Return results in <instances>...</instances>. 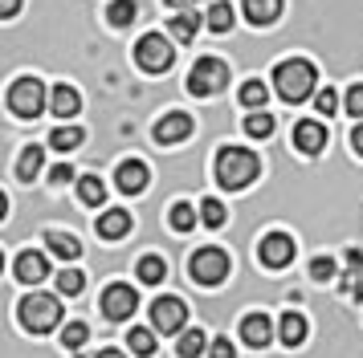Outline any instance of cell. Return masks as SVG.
Segmentation results:
<instances>
[{
    "instance_id": "obj_4",
    "label": "cell",
    "mask_w": 363,
    "mask_h": 358,
    "mask_svg": "<svg viewBox=\"0 0 363 358\" xmlns=\"http://www.w3.org/2000/svg\"><path fill=\"white\" fill-rule=\"evenodd\" d=\"M225 86H229V65L220 57H200L192 65V74H188V94H196V98H213Z\"/></svg>"
},
{
    "instance_id": "obj_39",
    "label": "cell",
    "mask_w": 363,
    "mask_h": 358,
    "mask_svg": "<svg viewBox=\"0 0 363 358\" xmlns=\"http://www.w3.org/2000/svg\"><path fill=\"white\" fill-rule=\"evenodd\" d=\"M347 110L355 114V118H363V86H351L347 90Z\"/></svg>"
},
{
    "instance_id": "obj_21",
    "label": "cell",
    "mask_w": 363,
    "mask_h": 358,
    "mask_svg": "<svg viewBox=\"0 0 363 358\" xmlns=\"http://www.w3.org/2000/svg\"><path fill=\"white\" fill-rule=\"evenodd\" d=\"M200 25H208V21H200L192 8H184V13L172 16V37H176V41H196V29H200Z\"/></svg>"
},
{
    "instance_id": "obj_17",
    "label": "cell",
    "mask_w": 363,
    "mask_h": 358,
    "mask_svg": "<svg viewBox=\"0 0 363 358\" xmlns=\"http://www.w3.org/2000/svg\"><path fill=\"white\" fill-rule=\"evenodd\" d=\"M131 232V216L123 208H111V212H102L99 216V236L102 241H123Z\"/></svg>"
},
{
    "instance_id": "obj_1",
    "label": "cell",
    "mask_w": 363,
    "mask_h": 358,
    "mask_svg": "<svg viewBox=\"0 0 363 358\" xmlns=\"http://www.w3.org/2000/svg\"><path fill=\"white\" fill-rule=\"evenodd\" d=\"M257 175H262V159L253 151H245V146H220V155H216V183L220 187L241 192Z\"/></svg>"
},
{
    "instance_id": "obj_16",
    "label": "cell",
    "mask_w": 363,
    "mask_h": 358,
    "mask_svg": "<svg viewBox=\"0 0 363 358\" xmlns=\"http://www.w3.org/2000/svg\"><path fill=\"white\" fill-rule=\"evenodd\" d=\"M50 110L66 122V118H74V114L82 110V98H78V90L74 86H53L50 90Z\"/></svg>"
},
{
    "instance_id": "obj_5",
    "label": "cell",
    "mask_w": 363,
    "mask_h": 358,
    "mask_svg": "<svg viewBox=\"0 0 363 358\" xmlns=\"http://www.w3.org/2000/svg\"><path fill=\"white\" fill-rule=\"evenodd\" d=\"M188 277H192L196 285H220V281L229 277V253H225V248H200V253H192Z\"/></svg>"
},
{
    "instance_id": "obj_34",
    "label": "cell",
    "mask_w": 363,
    "mask_h": 358,
    "mask_svg": "<svg viewBox=\"0 0 363 358\" xmlns=\"http://www.w3.org/2000/svg\"><path fill=\"white\" fill-rule=\"evenodd\" d=\"M167 220H172V228H176V232H188V228L196 224V208H192V204H176Z\"/></svg>"
},
{
    "instance_id": "obj_20",
    "label": "cell",
    "mask_w": 363,
    "mask_h": 358,
    "mask_svg": "<svg viewBox=\"0 0 363 358\" xmlns=\"http://www.w3.org/2000/svg\"><path fill=\"white\" fill-rule=\"evenodd\" d=\"M45 244H50L53 257H62V260H78V253H82L78 236H69V232H45Z\"/></svg>"
},
{
    "instance_id": "obj_31",
    "label": "cell",
    "mask_w": 363,
    "mask_h": 358,
    "mask_svg": "<svg viewBox=\"0 0 363 358\" xmlns=\"http://www.w3.org/2000/svg\"><path fill=\"white\" fill-rule=\"evenodd\" d=\"M106 21H111V25H118V29H123V25H131V21H135V0H111Z\"/></svg>"
},
{
    "instance_id": "obj_8",
    "label": "cell",
    "mask_w": 363,
    "mask_h": 358,
    "mask_svg": "<svg viewBox=\"0 0 363 358\" xmlns=\"http://www.w3.org/2000/svg\"><path fill=\"white\" fill-rule=\"evenodd\" d=\"M135 309H139V293L131 285H106V293H102V318L106 322H127Z\"/></svg>"
},
{
    "instance_id": "obj_38",
    "label": "cell",
    "mask_w": 363,
    "mask_h": 358,
    "mask_svg": "<svg viewBox=\"0 0 363 358\" xmlns=\"http://www.w3.org/2000/svg\"><path fill=\"white\" fill-rule=\"evenodd\" d=\"M208 358H237V346H233L229 338H213V346H208Z\"/></svg>"
},
{
    "instance_id": "obj_42",
    "label": "cell",
    "mask_w": 363,
    "mask_h": 358,
    "mask_svg": "<svg viewBox=\"0 0 363 358\" xmlns=\"http://www.w3.org/2000/svg\"><path fill=\"white\" fill-rule=\"evenodd\" d=\"M351 146H355V155H363V122L351 130Z\"/></svg>"
},
{
    "instance_id": "obj_33",
    "label": "cell",
    "mask_w": 363,
    "mask_h": 358,
    "mask_svg": "<svg viewBox=\"0 0 363 358\" xmlns=\"http://www.w3.org/2000/svg\"><path fill=\"white\" fill-rule=\"evenodd\" d=\"M200 220H204V228H220L225 224V204L220 200H204L200 204Z\"/></svg>"
},
{
    "instance_id": "obj_40",
    "label": "cell",
    "mask_w": 363,
    "mask_h": 358,
    "mask_svg": "<svg viewBox=\"0 0 363 358\" xmlns=\"http://www.w3.org/2000/svg\"><path fill=\"white\" fill-rule=\"evenodd\" d=\"M50 183H53V187H62V183H74V167H69V163L53 167V171H50Z\"/></svg>"
},
{
    "instance_id": "obj_25",
    "label": "cell",
    "mask_w": 363,
    "mask_h": 358,
    "mask_svg": "<svg viewBox=\"0 0 363 358\" xmlns=\"http://www.w3.org/2000/svg\"><path fill=\"white\" fill-rule=\"evenodd\" d=\"M213 342L204 338V330H184L180 334V358H200Z\"/></svg>"
},
{
    "instance_id": "obj_19",
    "label": "cell",
    "mask_w": 363,
    "mask_h": 358,
    "mask_svg": "<svg viewBox=\"0 0 363 358\" xmlns=\"http://www.w3.org/2000/svg\"><path fill=\"white\" fill-rule=\"evenodd\" d=\"M245 16L253 25H274L281 16V0H245Z\"/></svg>"
},
{
    "instance_id": "obj_18",
    "label": "cell",
    "mask_w": 363,
    "mask_h": 358,
    "mask_svg": "<svg viewBox=\"0 0 363 358\" xmlns=\"http://www.w3.org/2000/svg\"><path fill=\"white\" fill-rule=\"evenodd\" d=\"M306 330H311V325H306V318H302V313H294V309H290V313L281 318V325H278V338L286 342L290 350H294V346H302V342H306Z\"/></svg>"
},
{
    "instance_id": "obj_29",
    "label": "cell",
    "mask_w": 363,
    "mask_h": 358,
    "mask_svg": "<svg viewBox=\"0 0 363 358\" xmlns=\"http://www.w3.org/2000/svg\"><path fill=\"white\" fill-rule=\"evenodd\" d=\"M204 21H208V29H213V33H229L237 16H233V4H213Z\"/></svg>"
},
{
    "instance_id": "obj_15",
    "label": "cell",
    "mask_w": 363,
    "mask_h": 358,
    "mask_svg": "<svg viewBox=\"0 0 363 358\" xmlns=\"http://www.w3.org/2000/svg\"><path fill=\"white\" fill-rule=\"evenodd\" d=\"M13 273H17V281H25V285H37V281L50 277V260H45V253H33V248H29V253L17 257V269H13Z\"/></svg>"
},
{
    "instance_id": "obj_30",
    "label": "cell",
    "mask_w": 363,
    "mask_h": 358,
    "mask_svg": "<svg viewBox=\"0 0 363 358\" xmlns=\"http://www.w3.org/2000/svg\"><path fill=\"white\" fill-rule=\"evenodd\" d=\"M78 143H82V130H78V127H57V130L50 134V146H53V151H74Z\"/></svg>"
},
{
    "instance_id": "obj_44",
    "label": "cell",
    "mask_w": 363,
    "mask_h": 358,
    "mask_svg": "<svg viewBox=\"0 0 363 358\" xmlns=\"http://www.w3.org/2000/svg\"><path fill=\"white\" fill-rule=\"evenodd\" d=\"M167 4H172V8H180V13H184V8H188L192 0H167Z\"/></svg>"
},
{
    "instance_id": "obj_23",
    "label": "cell",
    "mask_w": 363,
    "mask_h": 358,
    "mask_svg": "<svg viewBox=\"0 0 363 358\" xmlns=\"http://www.w3.org/2000/svg\"><path fill=\"white\" fill-rule=\"evenodd\" d=\"M78 200L90 204V208H99L102 200H106V183H102L99 175H82L78 179Z\"/></svg>"
},
{
    "instance_id": "obj_43",
    "label": "cell",
    "mask_w": 363,
    "mask_h": 358,
    "mask_svg": "<svg viewBox=\"0 0 363 358\" xmlns=\"http://www.w3.org/2000/svg\"><path fill=\"white\" fill-rule=\"evenodd\" d=\"M99 358H127L123 350H99Z\"/></svg>"
},
{
    "instance_id": "obj_36",
    "label": "cell",
    "mask_w": 363,
    "mask_h": 358,
    "mask_svg": "<svg viewBox=\"0 0 363 358\" xmlns=\"http://www.w3.org/2000/svg\"><path fill=\"white\" fill-rule=\"evenodd\" d=\"M314 106H318V114H335L339 110V98H335V90H318V94H314Z\"/></svg>"
},
{
    "instance_id": "obj_9",
    "label": "cell",
    "mask_w": 363,
    "mask_h": 358,
    "mask_svg": "<svg viewBox=\"0 0 363 358\" xmlns=\"http://www.w3.org/2000/svg\"><path fill=\"white\" fill-rule=\"evenodd\" d=\"M184 322H188V309H184L180 297H160L151 306V330H164V334H180Z\"/></svg>"
},
{
    "instance_id": "obj_26",
    "label": "cell",
    "mask_w": 363,
    "mask_h": 358,
    "mask_svg": "<svg viewBox=\"0 0 363 358\" xmlns=\"http://www.w3.org/2000/svg\"><path fill=\"white\" fill-rule=\"evenodd\" d=\"M245 134H249V139H269V134H274V114L253 110L245 118Z\"/></svg>"
},
{
    "instance_id": "obj_41",
    "label": "cell",
    "mask_w": 363,
    "mask_h": 358,
    "mask_svg": "<svg viewBox=\"0 0 363 358\" xmlns=\"http://www.w3.org/2000/svg\"><path fill=\"white\" fill-rule=\"evenodd\" d=\"M21 0H0V16H17Z\"/></svg>"
},
{
    "instance_id": "obj_24",
    "label": "cell",
    "mask_w": 363,
    "mask_h": 358,
    "mask_svg": "<svg viewBox=\"0 0 363 358\" xmlns=\"http://www.w3.org/2000/svg\"><path fill=\"white\" fill-rule=\"evenodd\" d=\"M127 342H131V354H139V358L155 354V330H143V325H131V330H127Z\"/></svg>"
},
{
    "instance_id": "obj_28",
    "label": "cell",
    "mask_w": 363,
    "mask_h": 358,
    "mask_svg": "<svg viewBox=\"0 0 363 358\" xmlns=\"http://www.w3.org/2000/svg\"><path fill=\"white\" fill-rule=\"evenodd\" d=\"M164 273H167V265L160 257H143L139 260V281H143V285H160V281H164Z\"/></svg>"
},
{
    "instance_id": "obj_2",
    "label": "cell",
    "mask_w": 363,
    "mask_h": 358,
    "mask_svg": "<svg viewBox=\"0 0 363 358\" xmlns=\"http://www.w3.org/2000/svg\"><path fill=\"white\" fill-rule=\"evenodd\" d=\"M314 81H318V74H314V65L306 57H290V62H281L274 69V90L286 102H306L314 94Z\"/></svg>"
},
{
    "instance_id": "obj_32",
    "label": "cell",
    "mask_w": 363,
    "mask_h": 358,
    "mask_svg": "<svg viewBox=\"0 0 363 358\" xmlns=\"http://www.w3.org/2000/svg\"><path fill=\"white\" fill-rule=\"evenodd\" d=\"M82 285H86V277L78 273V269H62V273H57V293H62V297L82 293Z\"/></svg>"
},
{
    "instance_id": "obj_13",
    "label": "cell",
    "mask_w": 363,
    "mask_h": 358,
    "mask_svg": "<svg viewBox=\"0 0 363 358\" xmlns=\"http://www.w3.org/2000/svg\"><path fill=\"white\" fill-rule=\"evenodd\" d=\"M241 342L253 346V350H265V346L274 342V322H269L265 313H249L245 322H241Z\"/></svg>"
},
{
    "instance_id": "obj_6",
    "label": "cell",
    "mask_w": 363,
    "mask_h": 358,
    "mask_svg": "<svg viewBox=\"0 0 363 358\" xmlns=\"http://www.w3.org/2000/svg\"><path fill=\"white\" fill-rule=\"evenodd\" d=\"M9 106H13V114H21V118H37V114L50 106L45 86L37 78H17L9 86Z\"/></svg>"
},
{
    "instance_id": "obj_7",
    "label": "cell",
    "mask_w": 363,
    "mask_h": 358,
    "mask_svg": "<svg viewBox=\"0 0 363 358\" xmlns=\"http://www.w3.org/2000/svg\"><path fill=\"white\" fill-rule=\"evenodd\" d=\"M135 57H139V65H143L147 74H167V69H172V62H176L172 45H167L160 33H147V37H139V45H135Z\"/></svg>"
},
{
    "instance_id": "obj_12",
    "label": "cell",
    "mask_w": 363,
    "mask_h": 358,
    "mask_svg": "<svg viewBox=\"0 0 363 358\" xmlns=\"http://www.w3.org/2000/svg\"><path fill=\"white\" fill-rule=\"evenodd\" d=\"M147 163H139V159H127V163H118V171H115V183H118V192L123 195H139L143 187H147Z\"/></svg>"
},
{
    "instance_id": "obj_35",
    "label": "cell",
    "mask_w": 363,
    "mask_h": 358,
    "mask_svg": "<svg viewBox=\"0 0 363 358\" xmlns=\"http://www.w3.org/2000/svg\"><path fill=\"white\" fill-rule=\"evenodd\" d=\"M86 338H90V330H86L82 322H69L66 330H62V342H66L69 350H82V346H86Z\"/></svg>"
},
{
    "instance_id": "obj_37",
    "label": "cell",
    "mask_w": 363,
    "mask_h": 358,
    "mask_svg": "<svg viewBox=\"0 0 363 358\" xmlns=\"http://www.w3.org/2000/svg\"><path fill=\"white\" fill-rule=\"evenodd\" d=\"M311 277H314V281H330V277H335V260H330V257H314Z\"/></svg>"
},
{
    "instance_id": "obj_27",
    "label": "cell",
    "mask_w": 363,
    "mask_h": 358,
    "mask_svg": "<svg viewBox=\"0 0 363 358\" xmlns=\"http://www.w3.org/2000/svg\"><path fill=\"white\" fill-rule=\"evenodd\" d=\"M265 98H269V90H265V81L249 78L245 86H241V102H245L249 110H265Z\"/></svg>"
},
{
    "instance_id": "obj_10",
    "label": "cell",
    "mask_w": 363,
    "mask_h": 358,
    "mask_svg": "<svg viewBox=\"0 0 363 358\" xmlns=\"http://www.w3.org/2000/svg\"><path fill=\"white\" fill-rule=\"evenodd\" d=\"M257 257H262L265 269H281V265L294 260V241H290L286 232H269V236H262V244H257Z\"/></svg>"
},
{
    "instance_id": "obj_3",
    "label": "cell",
    "mask_w": 363,
    "mask_h": 358,
    "mask_svg": "<svg viewBox=\"0 0 363 358\" xmlns=\"http://www.w3.org/2000/svg\"><path fill=\"white\" fill-rule=\"evenodd\" d=\"M21 325L29 330V334H50V330H57V322H62V301L53 297V293H29L25 301H21Z\"/></svg>"
},
{
    "instance_id": "obj_22",
    "label": "cell",
    "mask_w": 363,
    "mask_h": 358,
    "mask_svg": "<svg viewBox=\"0 0 363 358\" xmlns=\"http://www.w3.org/2000/svg\"><path fill=\"white\" fill-rule=\"evenodd\" d=\"M41 163H45V151H41V146H25V151H21V163H17V175L29 183V179L41 175Z\"/></svg>"
},
{
    "instance_id": "obj_14",
    "label": "cell",
    "mask_w": 363,
    "mask_h": 358,
    "mask_svg": "<svg viewBox=\"0 0 363 358\" xmlns=\"http://www.w3.org/2000/svg\"><path fill=\"white\" fill-rule=\"evenodd\" d=\"M294 146L302 151V155H318V151L327 146V127H323V122H314V118L298 122V127H294Z\"/></svg>"
},
{
    "instance_id": "obj_11",
    "label": "cell",
    "mask_w": 363,
    "mask_h": 358,
    "mask_svg": "<svg viewBox=\"0 0 363 358\" xmlns=\"http://www.w3.org/2000/svg\"><path fill=\"white\" fill-rule=\"evenodd\" d=\"M188 134H192V118H188V114H180V110H176V114H164V118L155 122V143H160V146L184 143Z\"/></svg>"
}]
</instances>
